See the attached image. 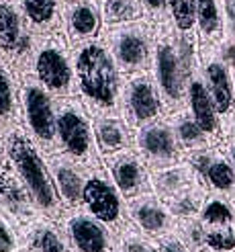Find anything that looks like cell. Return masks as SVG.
Masks as SVG:
<instances>
[{"label": "cell", "instance_id": "cell-1", "mask_svg": "<svg viewBox=\"0 0 235 252\" xmlns=\"http://www.w3.org/2000/svg\"><path fill=\"white\" fill-rule=\"evenodd\" d=\"M76 93L92 117H121L123 74L103 37L72 47Z\"/></svg>", "mask_w": 235, "mask_h": 252}, {"label": "cell", "instance_id": "cell-2", "mask_svg": "<svg viewBox=\"0 0 235 252\" xmlns=\"http://www.w3.org/2000/svg\"><path fill=\"white\" fill-rule=\"evenodd\" d=\"M6 152L15 166L19 179L29 189L35 205L43 209L47 216L55 218L59 213V193L52 179L47 164L31 144L29 137H25L21 129H12L6 137Z\"/></svg>", "mask_w": 235, "mask_h": 252}, {"label": "cell", "instance_id": "cell-3", "mask_svg": "<svg viewBox=\"0 0 235 252\" xmlns=\"http://www.w3.org/2000/svg\"><path fill=\"white\" fill-rule=\"evenodd\" d=\"M27 76L37 78L55 98L78 96L72 47L64 33L35 35V49Z\"/></svg>", "mask_w": 235, "mask_h": 252}, {"label": "cell", "instance_id": "cell-4", "mask_svg": "<svg viewBox=\"0 0 235 252\" xmlns=\"http://www.w3.org/2000/svg\"><path fill=\"white\" fill-rule=\"evenodd\" d=\"M57 115V142L61 150L80 166L94 164L96 158V140L94 127L90 123V113L86 111L78 96L55 98Z\"/></svg>", "mask_w": 235, "mask_h": 252}, {"label": "cell", "instance_id": "cell-5", "mask_svg": "<svg viewBox=\"0 0 235 252\" xmlns=\"http://www.w3.org/2000/svg\"><path fill=\"white\" fill-rule=\"evenodd\" d=\"M101 37L106 41L121 74L152 72L154 66V25L150 21H135L125 27L103 29Z\"/></svg>", "mask_w": 235, "mask_h": 252}, {"label": "cell", "instance_id": "cell-6", "mask_svg": "<svg viewBox=\"0 0 235 252\" xmlns=\"http://www.w3.org/2000/svg\"><path fill=\"white\" fill-rule=\"evenodd\" d=\"M21 109L23 119L33 140L47 152H53L57 142L55 96L33 76L21 78Z\"/></svg>", "mask_w": 235, "mask_h": 252}, {"label": "cell", "instance_id": "cell-7", "mask_svg": "<svg viewBox=\"0 0 235 252\" xmlns=\"http://www.w3.org/2000/svg\"><path fill=\"white\" fill-rule=\"evenodd\" d=\"M35 49V33L25 23L19 0H0V58L19 76H27Z\"/></svg>", "mask_w": 235, "mask_h": 252}, {"label": "cell", "instance_id": "cell-8", "mask_svg": "<svg viewBox=\"0 0 235 252\" xmlns=\"http://www.w3.org/2000/svg\"><path fill=\"white\" fill-rule=\"evenodd\" d=\"M164 113L162 94L156 84L152 72L123 74V91H121V117L131 127L157 121Z\"/></svg>", "mask_w": 235, "mask_h": 252}, {"label": "cell", "instance_id": "cell-9", "mask_svg": "<svg viewBox=\"0 0 235 252\" xmlns=\"http://www.w3.org/2000/svg\"><path fill=\"white\" fill-rule=\"evenodd\" d=\"M203 76L213 98L223 135H235V84L229 66L219 56V47L199 49Z\"/></svg>", "mask_w": 235, "mask_h": 252}, {"label": "cell", "instance_id": "cell-10", "mask_svg": "<svg viewBox=\"0 0 235 252\" xmlns=\"http://www.w3.org/2000/svg\"><path fill=\"white\" fill-rule=\"evenodd\" d=\"M104 29L98 0H64L61 33L70 47L94 41Z\"/></svg>", "mask_w": 235, "mask_h": 252}, {"label": "cell", "instance_id": "cell-11", "mask_svg": "<svg viewBox=\"0 0 235 252\" xmlns=\"http://www.w3.org/2000/svg\"><path fill=\"white\" fill-rule=\"evenodd\" d=\"M82 203L86 205L88 213L98 221L115 225L123 218V201L121 191L113 179L101 170L92 172L88 179H84V193H82Z\"/></svg>", "mask_w": 235, "mask_h": 252}, {"label": "cell", "instance_id": "cell-12", "mask_svg": "<svg viewBox=\"0 0 235 252\" xmlns=\"http://www.w3.org/2000/svg\"><path fill=\"white\" fill-rule=\"evenodd\" d=\"M186 109L190 111L192 119L201 125V129L209 135L213 144L221 140L223 129H221V121L215 111L213 98L209 94V88L203 76L201 68V56L188 70V82H186Z\"/></svg>", "mask_w": 235, "mask_h": 252}, {"label": "cell", "instance_id": "cell-13", "mask_svg": "<svg viewBox=\"0 0 235 252\" xmlns=\"http://www.w3.org/2000/svg\"><path fill=\"white\" fill-rule=\"evenodd\" d=\"M139 152L152 166L162 168L178 160V140L168 121H152L137 131Z\"/></svg>", "mask_w": 235, "mask_h": 252}, {"label": "cell", "instance_id": "cell-14", "mask_svg": "<svg viewBox=\"0 0 235 252\" xmlns=\"http://www.w3.org/2000/svg\"><path fill=\"white\" fill-rule=\"evenodd\" d=\"M106 168L110 172V179L117 185L121 195L129 199L152 193L150 176L145 172V166L137 154L133 152H117L108 158Z\"/></svg>", "mask_w": 235, "mask_h": 252}, {"label": "cell", "instance_id": "cell-15", "mask_svg": "<svg viewBox=\"0 0 235 252\" xmlns=\"http://www.w3.org/2000/svg\"><path fill=\"white\" fill-rule=\"evenodd\" d=\"M25 23L35 35L61 33L64 0H19Z\"/></svg>", "mask_w": 235, "mask_h": 252}, {"label": "cell", "instance_id": "cell-16", "mask_svg": "<svg viewBox=\"0 0 235 252\" xmlns=\"http://www.w3.org/2000/svg\"><path fill=\"white\" fill-rule=\"evenodd\" d=\"M196 33H199V49L221 47L225 39L221 0H196Z\"/></svg>", "mask_w": 235, "mask_h": 252}, {"label": "cell", "instance_id": "cell-17", "mask_svg": "<svg viewBox=\"0 0 235 252\" xmlns=\"http://www.w3.org/2000/svg\"><path fill=\"white\" fill-rule=\"evenodd\" d=\"M68 234L80 252H106L110 248V236L96 218L74 216L68 221Z\"/></svg>", "mask_w": 235, "mask_h": 252}, {"label": "cell", "instance_id": "cell-18", "mask_svg": "<svg viewBox=\"0 0 235 252\" xmlns=\"http://www.w3.org/2000/svg\"><path fill=\"white\" fill-rule=\"evenodd\" d=\"M129 216L141 230H145L147 234H157V236L168 232L172 223L170 213L150 193L139 195L129 201Z\"/></svg>", "mask_w": 235, "mask_h": 252}, {"label": "cell", "instance_id": "cell-19", "mask_svg": "<svg viewBox=\"0 0 235 252\" xmlns=\"http://www.w3.org/2000/svg\"><path fill=\"white\" fill-rule=\"evenodd\" d=\"M47 168L52 172V179L55 183L59 197L72 207L78 205L84 193V179L76 168V162L61 156H53L47 160Z\"/></svg>", "mask_w": 235, "mask_h": 252}, {"label": "cell", "instance_id": "cell-20", "mask_svg": "<svg viewBox=\"0 0 235 252\" xmlns=\"http://www.w3.org/2000/svg\"><path fill=\"white\" fill-rule=\"evenodd\" d=\"M21 78L0 58V125H12L21 117Z\"/></svg>", "mask_w": 235, "mask_h": 252}, {"label": "cell", "instance_id": "cell-21", "mask_svg": "<svg viewBox=\"0 0 235 252\" xmlns=\"http://www.w3.org/2000/svg\"><path fill=\"white\" fill-rule=\"evenodd\" d=\"M94 140L98 152L113 156L129 146L127 123L121 117H94Z\"/></svg>", "mask_w": 235, "mask_h": 252}, {"label": "cell", "instance_id": "cell-22", "mask_svg": "<svg viewBox=\"0 0 235 252\" xmlns=\"http://www.w3.org/2000/svg\"><path fill=\"white\" fill-rule=\"evenodd\" d=\"M104 29L125 27L135 21L145 19L141 0H98Z\"/></svg>", "mask_w": 235, "mask_h": 252}, {"label": "cell", "instance_id": "cell-23", "mask_svg": "<svg viewBox=\"0 0 235 252\" xmlns=\"http://www.w3.org/2000/svg\"><path fill=\"white\" fill-rule=\"evenodd\" d=\"M168 21L180 39L199 43L196 33V0H168Z\"/></svg>", "mask_w": 235, "mask_h": 252}, {"label": "cell", "instance_id": "cell-24", "mask_svg": "<svg viewBox=\"0 0 235 252\" xmlns=\"http://www.w3.org/2000/svg\"><path fill=\"white\" fill-rule=\"evenodd\" d=\"M31 201L33 197L29 193V189L23 185V181L19 183L12 174L0 170V205L12 213H25L29 211Z\"/></svg>", "mask_w": 235, "mask_h": 252}, {"label": "cell", "instance_id": "cell-25", "mask_svg": "<svg viewBox=\"0 0 235 252\" xmlns=\"http://www.w3.org/2000/svg\"><path fill=\"white\" fill-rule=\"evenodd\" d=\"M154 187L157 195H162L166 199H174L182 193H188L192 187V172L188 168L182 166H172V168H164L156 172L154 176Z\"/></svg>", "mask_w": 235, "mask_h": 252}, {"label": "cell", "instance_id": "cell-26", "mask_svg": "<svg viewBox=\"0 0 235 252\" xmlns=\"http://www.w3.org/2000/svg\"><path fill=\"white\" fill-rule=\"evenodd\" d=\"M174 133H176V140H178V146L186 148V150H203L205 146L211 144L209 135L201 129V125L192 119V115L188 113H174Z\"/></svg>", "mask_w": 235, "mask_h": 252}, {"label": "cell", "instance_id": "cell-27", "mask_svg": "<svg viewBox=\"0 0 235 252\" xmlns=\"http://www.w3.org/2000/svg\"><path fill=\"white\" fill-rule=\"evenodd\" d=\"M205 181H209V185H211L215 191L229 193L235 189V170L225 158H215L207 170Z\"/></svg>", "mask_w": 235, "mask_h": 252}, {"label": "cell", "instance_id": "cell-28", "mask_svg": "<svg viewBox=\"0 0 235 252\" xmlns=\"http://www.w3.org/2000/svg\"><path fill=\"white\" fill-rule=\"evenodd\" d=\"M201 221L211 225V228H219V225H229L233 221V209L227 201L211 197L205 201V205L201 207Z\"/></svg>", "mask_w": 235, "mask_h": 252}, {"label": "cell", "instance_id": "cell-29", "mask_svg": "<svg viewBox=\"0 0 235 252\" xmlns=\"http://www.w3.org/2000/svg\"><path fill=\"white\" fill-rule=\"evenodd\" d=\"M31 248L35 252H66L57 232L49 225H37L31 234Z\"/></svg>", "mask_w": 235, "mask_h": 252}, {"label": "cell", "instance_id": "cell-30", "mask_svg": "<svg viewBox=\"0 0 235 252\" xmlns=\"http://www.w3.org/2000/svg\"><path fill=\"white\" fill-rule=\"evenodd\" d=\"M205 246L217 252H227L235 248V232L231 230V225H219V228L207 230L205 236Z\"/></svg>", "mask_w": 235, "mask_h": 252}, {"label": "cell", "instance_id": "cell-31", "mask_svg": "<svg viewBox=\"0 0 235 252\" xmlns=\"http://www.w3.org/2000/svg\"><path fill=\"white\" fill-rule=\"evenodd\" d=\"M201 209V203L190 191L188 193H182L174 199H170V211L176 213V216H182V218H192L196 211Z\"/></svg>", "mask_w": 235, "mask_h": 252}, {"label": "cell", "instance_id": "cell-32", "mask_svg": "<svg viewBox=\"0 0 235 252\" xmlns=\"http://www.w3.org/2000/svg\"><path fill=\"white\" fill-rule=\"evenodd\" d=\"M145 21L159 25L168 21V0H141Z\"/></svg>", "mask_w": 235, "mask_h": 252}, {"label": "cell", "instance_id": "cell-33", "mask_svg": "<svg viewBox=\"0 0 235 252\" xmlns=\"http://www.w3.org/2000/svg\"><path fill=\"white\" fill-rule=\"evenodd\" d=\"M184 244L190 246V248H201L205 244V236H207V230L205 225L199 223V221H188L184 225Z\"/></svg>", "mask_w": 235, "mask_h": 252}, {"label": "cell", "instance_id": "cell-34", "mask_svg": "<svg viewBox=\"0 0 235 252\" xmlns=\"http://www.w3.org/2000/svg\"><path fill=\"white\" fill-rule=\"evenodd\" d=\"M17 248V236L8 228L6 220L0 216V252H12Z\"/></svg>", "mask_w": 235, "mask_h": 252}, {"label": "cell", "instance_id": "cell-35", "mask_svg": "<svg viewBox=\"0 0 235 252\" xmlns=\"http://www.w3.org/2000/svg\"><path fill=\"white\" fill-rule=\"evenodd\" d=\"M225 19V39H235V0H221Z\"/></svg>", "mask_w": 235, "mask_h": 252}, {"label": "cell", "instance_id": "cell-36", "mask_svg": "<svg viewBox=\"0 0 235 252\" xmlns=\"http://www.w3.org/2000/svg\"><path fill=\"white\" fill-rule=\"evenodd\" d=\"M157 248H159V252H188L186 244H184L182 240H178V238H174V236L159 238Z\"/></svg>", "mask_w": 235, "mask_h": 252}, {"label": "cell", "instance_id": "cell-37", "mask_svg": "<svg viewBox=\"0 0 235 252\" xmlns=\"http://www.w3.org/2000/svg\"><path fill=\"white\" fill-rule=\"evenodd\" d=\"M219 56L229 66V70H235V39H223L219 47Z\"/></svg>", "mask_w": 235, "mask_h": 252}, {"label": "cell", "instance_id": "cell-38", "mask_svg": "<svg viewBox=\"0 0 235 252\" xmlns=\"http://www.w3.org/2000/svg\"><path fill=\"white\" fill-rule=\"evenodd\" d=\"M125 250L127 252H152V248H147L143 244V240H137V238H131V240H127Z\"/></svg>", "mask_w": 235, "mask_h": 252}, {"label": "cell", "instance_id": "cell-39", "mask_svg": "<svg viewBox=\"0 0 235 252\" xmlns=\"http://www.w3.org/2000/svg\"><path fill=\"white\" fill-rule=\"evenodd\" d=\"M229 160H231V166H233V170H235V142H233L231 148H229Z\"/></svg>", "mask_w": 235, "mask_h": 252}, {"label": "cell", "instance_id": "cell-40", "mask_svg": "<svg viewBox=\"0 0 235 252\" xmlns=\"http://www.w3.org/2000/svg\"><path fill=\"white\" fill-rule=\"evenodd\" d=\"M0 160H2V150H0Z\"/></svg>", "mask_w": 235, "mask_h": 252}]
</instances>
